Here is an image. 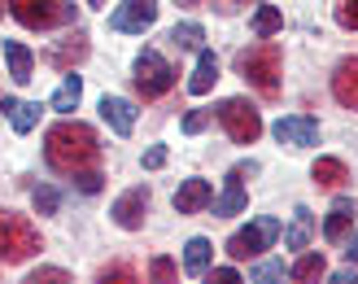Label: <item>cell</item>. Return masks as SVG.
<instances>
[{"mask_svg": "<svg viewBox=\"0 0 358 284\" xmlns=\"http://www.w3.org/2000/svg\"><path fill=\"white\" fill-rule=\"evenodd\" d=\"M44 157H48V166L52 171H62V175H79L87 171L101 157V145H96V132L87 127V122H57V127H48L44 136Z\"/></svg>", "mask_w": 358, "mask_h": 284, "instance_id": "obj_1", "label": "cell"}, {"mask_svg": "<svg viewBox=\"0 0 358 284\" xmlns=\"http://www.w3.org/2000/svg\"><path fill=\"white\" fill-rule=\"evenodd\" d=\"M280 66H284V52H280L275 40H262V44L241 52V75L254 83L258 92H266V97L280 87Z\"/></svg>", "mask_w": 358, "mask_h": 284, "instance_id": "obj_2", "label": "cell"}, {"mask_svg": "<svg viewBox=\"0 0 358 284\" xmlns=\"http://www.w3.org/2000/svg\"><path fill=\"white\" fill-rule=\"evenodd\" d=\"M40 250V232L27 215H13V210H0V262H27Z\"/></svg>", "mask_w": 358, "mask_h": 284, "instance_id": "obj_3", "label": "cell"}, {"mask_svg": "<svg viewBox=\"0 0 358 284\" xmlns=\"http://www.w3.org/2000/svg\"><path fill=\"white\" fill-rule=\"evenodd\" d=\"M9 13L27 31H52V27L75 22V5L70 0H9Z\"/></svg>", "mask_w": 358, "mask_h": 284, "instance_id": "obj_4", "label": "cell"}, {"mask_svg": "<svg viewBox=\"0 0 358 284\" xmlns=\"http://www.w3.org/2000/svg\"><path fill=\"white\" fill-rule=\"evenodd\" d=\"M171 87H175L171 62H166L157 48H145V52L136 57V92L145 97V101H157V97H166Z\"/></svg>", "mask_w": 358, "mask_h": 284, "instance_id": "obj_5", "label": "cell"}, {"mask_svg": "<svg viewBox=\"0 0 358 284\" xmlns=\"http://www.w3.org/2000/svg\"><path fill=\"white\" fill-rule=\"evenodd\" d=\"M219 122L227 127V136L236 140V145H254V140L262 136V114L245 97H227L219 105Z\"/></svg>", "mask_w": 358, "mask_h": 284, "instance_id": "obj_6", "label": "cell"}, {"mask_svg": "<svg viewBox=\"0 0 358 284\" xmlns=\"http://www.w3.org/2000/svg\"><path fill=\"white\" fill-rule=\"evenodd\" d=\"M275 236H280V219H266V215H262V219L249 223L245 232H236V236L227 241V254H231V258H254V254H262Z\"/></svg>", "mask_w": 358, "mask_h": 284, "instance_id": "obj_7", "label": "cell"}, {"mask_svg": "<svg viewBox=\"0 0 358 284\" xmlns=\"http://www.w3.org/2000/svg\"><path fill=\"white\" fill-rule=\"evenodd\" d=\"M153 22H157V0H122L110 13V27L127 31V35H145Z\"/></svg>", "mask_w": 358, "mask_h": 284, "instance_id": "obj_8", "label": "cell"}, {"mask_svg": "<svg viewBox=\"0 0 358 284\" xmlns=\"http://www.w3.org/2000/svg\"><path fill=\"white\" fill-rule=\"evenodd\" d=\"M145 210H149V188L140 184V188H127L122 197L114 201V223L122 227V232H136V227H145Z\"/></svg>", "mask_w": 358, "mask_h": 284, "instance_id": "obj_9", "label": "cell"}, {"mask_svg": "<svg viewBox=\"0 0 358 284\" xmlns=\"http://www.w3.org/2000/svg\"><path fill=\"white\" fill-rule=\"evenodd\" d=\"M271 132H275L280 145H293V149H310V145H319V122L306 118V114H289V118H280Z\"/></svg>", "mask_w": 358, "mask_h": 284, "instance_id": "obj_10", "label": "cell"}, {"mask_svg": "<svg viewBox=\"0 0 358 284\" xmlns=\"http://www.w3.org/2000/svg\"><path fill=\"white\" fill-rule=\"evenodd\" d=\"M332 97L345 105V110H358V57H345L332 75Z\"/></svg>", "mask_w": 358, "mask_h": 284, "instance_id": "obj_11", "label": "cell"}, {"mask_svg": "<svg viewBox=\"0 0 358 284\" xmlns=\"http://www.w3.org/2000/svg\"><path fill=\"white\" fill-rule=\"evenodd\" d=\"M210 201H214L210 180H184L179 192H175V210H179V215H196V210H206Z\"/></svg>", "mask_w": 358, "mask_h": 284, "instance_id": "obj_12", "label": "cell"}, {"mask_svg": "<svg viewBox=\"0 0 358 284\" xmlns=\"http://www.w3.org/2000/svg\"><path fill=\"white\" fill-rule=\"evenodd\" d=\"M101 118L114 127V136H131V127H136V110H131V101H122V97H105Z\"/></svg>", "mask_w": 358, "mask_h": 284, "instance_id": "obj_13", "label": "cell"}, {"mask_svg": "<svg viewBox=\"0 0 358 284\" xmlns=\"http://www.w3.org/2000/svg\"><path fill=\"white\" fill-rule=\"evenodd\" d=\"M214 79H219V57H214L210 48H196V70H192V79H188V92L192 97H206Z\"/></svg>", "mask_w": 358, "mask_h": 284, "instance_id": "obj_14", "label": "cell"}, {"mask_svg": "<svg viewBox=\"0 0 358 284\" xmlns=\"http://www.w3.org/2000/svg\"><path fill=\"white\" fill-rule=\"evenodd\" d=\"M245 206H249V197H245V188H241V175L231 171L227 188L219 192V201H214V215H219V219H231V215H245Z\"/></svg>", "mask_w": 358, "mask_h": 284, "instance_id": "obj_15", "label": "cell"}, {"mask_svg": "<svg viewBox=\"0 0 358 284\" xmlns=\"http://www.w3.org/2000/svg\"><path fill=\"white\" fill-rule=\"evenodd\" d=\"M310 236H315V215H310L306 206H297V210H293L289 232H284V245H289V250H306Z\"/></svg>", "mask_w": 358, "mask_h": 284, "instance_id": "obj_16", "label": "cell"}, {"mask_svg": "<svg viewBox=\"0 0 358 284\" xmlns=\"http://www.w3.org/2000/svg\"><path fill=\"white\" fill-rule=\"evenodd\" d=\"M5 62H9V75L17 79V83H31L35 75V57H31V48L27 44H17V40H5Z\"/></svg>", "mask_w": 358, "mask_h": 284, "instance_id": "obj_17", "label": "cell"}, {"mask_svg": "<svg viewBox=\"0 0 358 284\" xmlns=\"http://www.w3.org/2000/svg\"><path fill=\"white\" fill-rule=\"evenodd\" d=\"M210 258H214V245H210L206 236H192V241L184 245V271H188V276H206V271H210Z\"/></svg>", "mask_w": 358, "mask_h": 284, "instance_id": "obj_18", "label": "cell"}, {"mask_svg": "<svg viewBox=\"0 0 358 284\" xmlns=\"http://www.w3.org/2000/svg\"><path fill=\"white\" fill-rule=\"evenodd\" d=\"M350 223H354V201L350 197H341V201H336L332 210H328V223H324V236L336 245V241H341L345 232H350Z\"/></svg>", "mask_w": 358, "mask_h": 284, "instance_id": "obj_19", "label": "cell"}, {"mask_svg": "<svg viewBox=\"0 0 358 284\" xmlns=\"http://www.w3.org/2000/svg\"><path fill=\"white\" fill-rule=\"evenodd\" d=\"M310 175H315V184H319V188H341V184L350 180V171H345L341 157H319Z\"/></svg>", "mask_w": 358, "mask_h": 284, "instance_id": "obj_20", "label": "cell"}, {"mask_svg": "<svg viewBox=\"0 0 358 284\" xmlns=\"http://www.w3.org/2000/svg\"><path fill=\"white\" fill-rule=\"evenodd\" d=\"M79 97H83V79H79V75H66L62 87L52 92V110H57V114H70V110L79 105Z\"/></svg>", "mask_w": 358, "mask_h": 284, "instance_id": "obj_21", "label": "cell"}, {"mask_svg": "<svg viewBox=\"0 0 358 284\" xmlns=\"http://www.w3.org/2000/svg\"><path fill=\"white\" fill-rule=\"evenodd\" d=\"M324 271H328V262H324V254H301V258L293 262V271H289V276H293L297 284H310V280H319V276H324Z\"/></svg>", "mask_w": 358, "mask_h": 284, "instance_id": "obj_22", "label": "cell"}, {"mask_svg": "<svg viewBox=\"0 0 358 284\" xmlns=\"http://www.w3.org/2000/svg\"><path fill=\"white\" fill-rule=\"evenodd\" d=\"M280 27H284V13H280L275 5H262V9L254 13V35H258V40H271Z\"/></svg>", "mask_w": 358, "mask_h": 284, "instance_id": "obj_23", "label": "cell"}, {"mask_svg": "<svg viewBox=\"0 0 358 284\" xmlns=\"http://www.w3.org/2000/svg\"><path fill=\"white\" fill-rule=\"evenodd\" d=\"M83 57H87V40H83V35H75L70 44H62V48H52V52H48V62H52V66H62V70H66L70 62H83Z\"/></svg>", "mask_w": 358, "mask_h": 284, "instance_id": "obj_24", "label": "cell"}, {"mask_svg": "<svg viewBox=\"0 0 358 284\" xmlns=\"http://www.w3.org/2000/svg\"><path fill=\"white\" fill-rule=\"evenodd\" d=\"M201 40H206V31L196 27V22H175V31H171V44L175 48H201Z\"/></svg>", "mask_w": 358, "mask_h": 284, "instance_id": "obj_25", "label": "cell"}, {"mask_svg": "<svg viewBox=\"0 0 358 284\" xmlns=\"http://www.w3.org/2000/svg\"><path fill=\"white\" fill-rule=\"evenodd\" d=\"M35 122H40V105H35V101H17V105H13V132L27 136Z\"/></svg>", "mask_w": 358, "mask_h": 284, "instance_id": "obj_26", "label": "cell"}, {"mask_svg": "<svg viewBox=\"0 0 358 284\" xmlns=\"http://www.w3.org/2000/svg\"><path fill=\"white\" fill-rule=\"evenodd\" d=\"M175 280H179V267H175L166 254H157L149 262V284H175Z\"/></svg>", "mask_w": 358, "mask_h": 284, "instance_id": "obj_27", "label": "cell"}, {"mask_svg": "<svg viewBox=\"0 0 358 284\" xmlns=\"http://www.w3.org/2000/svg\"><path fill=\"white\" fill-rule=\"evenodd\" d=\"M101 284H140V280H136V271L127 267V262H114V267L101 271Z\"/></svg>", "mask_w": 358, "mask_h": 284, "instance_id": "obj_28", "label": "cell"}, {"mask_svg": "<svg viewBox=\"0 0 358 284\" xmlns=\"http://www.w3.org/2000/svg\"><path fill=\"white\" fill-rule=\"evenodd\" d=\"M35 210L40 215H57V206H62V197H57V188H35Z\"/></svg>", "mask_w": 358, "mask_h": 284, "instance_id": "obj_29", "label": "cell"}, {"mask_svg": "<svg viewBox=\"0 0 358 284\" xmlns=\"http://www.w3.org/2000/svg\"><path fill=\"white\" fill-rule=\"evenodd\" d=\"M22 284H70V276L62 267H40V271H31Z\"/></svg>", "mask_w": 358, "mask_h": 284, "instance_id": "obj_30", "label": "cell"}, {"mask_svg": "<svg viewBox=\"0 0 358 284\" xmlns=\"http://www.w3.org/2000/svg\"><path fill=\"white\" fill-rule=\"evenodd\" d=\"M284 280V262H262L254 271V284H280Z\"/></svg>", "mask_w": 358, "mask_h": 284, "instance_id": "obj_31", "label": "cell"}, {"mask_svg": "<svg viewBox=\"0 0 358 284\" xmlns=\"http://www.w3.org/2000/svg\"><path fill=\"white\" fill-rule=\"evenodd\" d=\"M336 22L358 31V0H341V5H336Z\"/></svg>", "mask_w": 358, "mask_h": 284, "instance_id": "obj_32", "label": "cell"}, {"mask_svg": "<svg viewBox=\"0 0 358 284\" xmlns=\"http://www.w3.org/2000/svg\"><path fill=\"white\" fill-rule=\"evenodd\" d=\"M206 122H210V110H192V114L184 118V132H188V136H196V132L206 127Z\"/></svg>", "mask_w": 358, "mask_h": 284, "instance_id": "obj_33", "label": "cell"}, {"mask_svg": "<svg viewBox=\"0 0 358 284\" xmlns=\"http://www.w3.org/2000/svg\"><path fill=\"white\" fill-rule=\"evenodd\" d=\"M206 284H241V276L231 271V267H214V271L206 276Z\"/></svg>", "mask_w": 358, "mask_h": 284, "instance_id": "obj_34", "label": "cell"}, {"mask_svg": "<svg viewBox=\"0 0 358 284\" xmlns=\"http://www.w3.org/2000/svg\"><path fill=\"white\" fill-rule=\"evenodd\" d=\"M145 166H149V171H157V166H166V149H162V145H153V149L145 153Z\"/></svg>", "mask_w": 358, "mask_h": 284, "instance_id": "obj_35", "label": "cell"}, {"mask_svg": "<svg viewBox=\"0 0 358 284\" xmlns=\"http://www.w3.org/2000/svg\"><path fill=\"white\" fill-rule=\"evenodd\" d=\"M75 184H79L83 192H96V188H101V175H96V171H79V180H75Z\"/></svg>", "mask_w": 358, "mask_h": 284, "instance_id": "obj_36", "label": "cell"}, {"mask_svg": "<svg viewBox=\"0 0 358 284\" xmlns=\"http://www.w3.org/2000/svg\"><path fill=\"white\" fill-rule=\"evenodd\" d=\"M332 284H358V276H354V267H345V271H336V276H332Z\"/></svg>", "mask_w": 358, "mask_h": 284, "instance_id": "obj_37", "label": "cell"}, {"mask_svg": "<svg viewBox=\"0 0 358 284\" xmlns=\"http://www.w3.org/2000/svg\"><path fill=\"white\" fill-rule=\"evenodd\" d=\"M345 258H350V262H358V236L350 241V250H345Z\"/></svg>", "mask_w": 358, "mask_h": 284, "instance_id": "obj_38", "label": "cell"}, {"mask_svg": "<svg viewBox=\"0 0 358 284\" xmlns=\"http://www.w3.org/2000/svg\"><path fill=\"white\" fill-rule=\"evenodd\" d=\"M179 5H206V0H179Z\"/></svg>", "mask_w": 358, "mask_h": 284, "instance_id": "obj_39", "label": "cell"}, {"mask_svg": "<svg viewBox=\"0 0 358 284\" xmlns=\"http://www.w3.org/2000/svg\"><path fill=\"white\" fill-rule=\"evenodd\" d=\"M87 5H105V0H87Z\"/></svg>", "mask_w": 358, "mask_h": 284, "instance_id": "obj_40", "label": "cell"}, {"mask_svg": "<svg viewBox=\"0 0 358 284\" xmlns=\"http://www.w3.org/2000/svg\"><path fill=\"white\" fill-rule=\"evenodd\" d=\"M0 9H5V0H0Z\"/></svg>", "mask_w": 358, "mask_h": 284, "instance_id": "obj_41", "label": "cell"}, {"mask_svg": "<svg viewBox=\"0 0 358 284\" xmlns=\"http://www.w3.org/2000/svg\"><path fill=\"white\" fill-rule=\"evenodd\" d=\"M227 9H231V0H227Z\"/></svg>", "mask_w": 358, "mask_h": 284, "instance_id": "obj_42", "label": "cell"}]
</instances>
